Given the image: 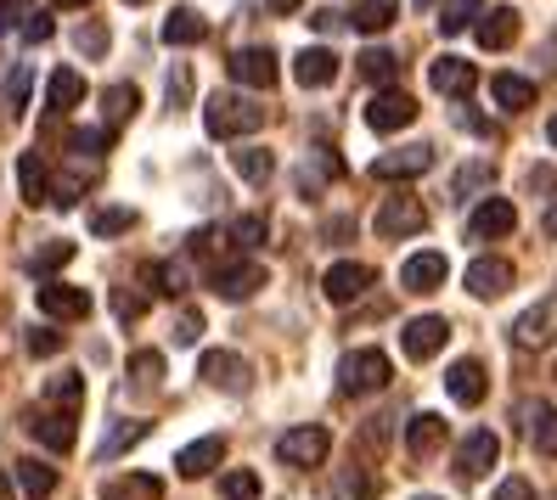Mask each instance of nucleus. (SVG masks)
<instances>
[{
	"label": "nucleus",
	"instance_id": "nucleus-1",
	"mask_svg": "<svg viewBox=\"0 0 557 500\" xmlns=\"http://www.w3.org/2000/svg\"><path fill=\"white\" fill-rule=\"evenodd\" d=\"M265 124V108L253 102V96H237V90H214L203 102V129L214 141H243L253 129Z\"/></svg>",
	"mask_w": 557,
	"mask_h": 500
},
{
	"label": "nucleus",
	"instance_id": "nucleus-2",
	"mask_svg": "<svg viewBox=\"0 0 557 500\" xmlns=\"http://www.w3.org/2000/svg\"><path fill=\"white\" fill-rule=\"evenodd\" d=\"M388 377H395V365H388L383 349H349L338 360V393L360 399V393H383Z\"/></svg>",
	"mask_w": 557,
	"mask_h": 500
},
{
	"label": "nucleus",
	"instance_id": "nucleus-3",
	"mask_svg": "<svg viewBox=\"0 0 557 500\" xmlns=\"http://www.w3.org/2000/svg\"><path fill=\"white\" fill-rule=\"evenodd\" d=\"M367 287H377V271L372 264H360V259H338V264H326L321 271V298L326 304H355V298H367Z\"/></svg>",
	"mask_w": 557,
	"mask_h": 500
},
{
	"label": "nucleus",
	"instance_id": "nucleus-4",
	"mask_svg": "<svg viewBox=\"0 0 557 500\" xmlns=\"http://www.w3.org/2000/svg\"><path fill=\"white\" fill-rule=\"evenodd\" d=\"M429 170H434V147L429 141H411V147H395V152H377L372 158V180H383V186L422 180Z\"/></svg>",
	"mask_w": 557,
	"mask_h": 500
},
{
	"label": "nucleus",
	"instance_id": "nucleus-5",
	"mask_svg": "<svg viewBox=\"0 0 557 500\" xmlns=\"http://www.w3.org/2000/svg\"><path fill=\"white\" fill-rule=\"evenodd\" d=\"M326 450H333V433H326L321 422H305V427H287L282 439H276V455L287 466H321Z\"/></svg>",
	"mask_w": 557,
	"mask_h": 500
},
{
	"label": "nucleus",
	"instance_id": "nucleus-6",
	"mask_svg": "<svg viewBox=\"0 0 557 500\" xmlns=\"http://www.w3.org/2000/svg\"><path fill=\"white\" fill-rule=\"evenodd\" d=\"M232 79H237L243 90H276V79H282V57H276L271 46H248V51L232 57Z\"/></svg>",
	"mask_w": 557,
	"mask_h": 500
},
{
	"label": "nucleus",
	"instance_id": "nucleus-7",
	"mask_svg": "<svg viewBox=\"0 0 557 500\" xmlns=\"http://www.w3.org/2000/svg\"><path fill=\"white\" fill-rule=\"evenodd\" d=\"M209 287H214L220 298H232V304H237V298H253L259 287H265V264H259V259L214 264V271H209Z\"/></svg>",
	"mask_w": 557,
	"mask_h": 500
},
{
	"label": "nucleus",
	"instance_id": "nucleus-8",
	"mask_svg": "<svg viewBox=\"0 0 557 500\" xmlns=\"http://www.w3.org/2000/svg\"><path fill=\"white\" fill-rule=\"evenodd\" d=\"M507 338H512L518 349H546V343L557 338V298H541V304H530V310L507 326Z\"/></svg>",
	"mask_w": 557,
	"mask_h": 500
},
{
	"label": "nucleus",
	"instance_id": "nucleus-9",
	"mask_svg": "<svg viewBox=\"0 0 557 500\" xmlns=\"http://www.w3.org/2000/svg\"><path fill=\"white\" fill-rule=\"evenodd\" d=\"M198 377H203L209 388H225V393H243V388L253 383V365H248L243 354H232V349H209V354L198 360Z\"/></svg>",
	"mask_w": 557,
	"mask_h": 500
},
{
	"label": "nucleus",
	"instance_id": "nucleus-10",
	"mask_svg": "<svg viewBox=\"0 0 557 500\" xmlns=\"http://www.w3.org/2000/svg\"><path fill=\"white\" fill-rule=\"evenodd\" d=\"M411 118H417V96H406V90H372L367 124L377 129V136H395V129H406Z\"/></svg>",
	"mask_w": 557,
	"mask_h": 500
},
{
	"label": "nucleus",
	"instance_id": "nucleus-11",
	"mask_svg": "<svg viewBox=\"0 0 557 500\" xmlns=\"http://www.w3.org/2000/svg\"><path fill=\"white\" fill-rule=\"evenodd\" d=\"M496 455H502V439L496 433H468L462 445H456V478L462 484H473V478H490V466H496Z\"/></svg>",
	"mask_w": 557,
	"mask_h": 500
},
{
	"label": "nucleus",
	"instance_id": "nucleus-12",
	"mask_svg": "<svg viewBox=\"0 0 557 500\" xmlns=\"http://www.w3.org/2000/svg\"><path fill=\"white\" fill-rule=\"evenodd\" d=\"M445 343H450V321H445V315H417V321H406V332H400L406 360H434Z\"/></svg>",
	"mask_w": 557,
	"mask_h": 500
},
{
	"label": "nucleus",
	"instance_id": "nucleus-13",
	"mask_svg": "<svg viewBox=\"0 0 557 500\" xmlns=\"http://www.w3.org/2000/svg\"><path fill=\"white\" fill-rule=\"evenodd\" d=\"M512 225H518L512 197H479L473 214H468V237H479V242H490V237H512Z\"/></svg>",
	"mask_w": 557,
	"mask_h": 500
},
{
	"label": "nucleus",
	"instance_id": "nucleus-14",
	"mask_svg": "<svg viewBox=\"0 0 557 500\" xmlns=\"http://www.w3.org/2000/svg\"><path fill=\"white\" fill-rule=\"evenodd\" d=\"M35 298H40V315H51V321H85L90 315V292L69 287V282H40Z\"/></svg>",
	"mask_w": 557,
	"mask_h": 500
},
{
	"label": "nucleus",
	"instance_id": "nucleus-15",
	"mask_svg": "<svg viewBox=\"0 0 557 500\" xmlns=\"http://www.w3.org/2000/svg\"><path fill=\"white\" fill-rule=\"evenodd\" d=\"M422 225H429L422 197H388V203L377 209V237H417Z\"/></svg>",
	"mask_w": 557,
	"mask_h": 500
},
{
	"label": "nucleus",
	"instance_id": "nucleus-16",
	"mask_svg": "<svg viewBox=\"0 0 557 500\" xmlns=\"http://www.w3.org/2000/svg\"><path fill=\"white\" fill-rule=\"evenodd\" d=\"M28 433L46 445V450H57V455H69L74 450V439H79V427H74V411H35L28 416Z\"/></svg>",
	"mask_w": 557,
	"mask_h": 500
},
{
	"label": "nucleus",
	"instance_id": "nucleus-17",
	"mask_svg": "<svg viewBox=\"0 0 557 500\" xmlns=\"http://www.w3.org/2000/svg\"><path fill=\"white\" fill-rule=\"evenodd\" d=\"M429 85H434L440 96H462V102H468L473 85H479V68H473L468 57H440L434 68H429Z\"/></svg>",
	"mask_w": 557,
	"mask_h": 500
},
{
	"label": "nucleus",
	"instance_id": "nucleus-18",
	"mask_svg": "<svg viewBox=\"0 0 557 500\" xmlns=\"http://www.w3.org/2000/svg\"><path fill=\"white\" fill-rule=\"evenodd\" d=\"M293 79H299L305 90H321V85H333V79H338V57L326 51V46H305L299 57H293Z\"/></svg>",
	"mask_w": 557,
	"mask_h": 500
},
{
	"label": "nucleus",
	"instance_id": "nucleus-19",
	"mask_svg": "<svg viewBox=\"0 0 557 500\" xmlns=\"http://www.w3.org/2000/svg\"><path fill=\"white\" fill-rule=\"evenodd\" d=\"M445 393L456 399V405H479V399L490 393V377H484V365H479V360H456L450 372H445Z\"/></svg>",
	"mask_w": 557,
	"mask_h": 500
},
{
	"label": "nucleus",
	"instance_id": "nucleus-20",
	"mask_svg": "<svg viewBox=\"0 0 557 500\" xmlns=\"http://www.w3.org/2000/svg\"><path fill=\"white\" fill-rule=\"evenodd\" d=\"M445 253H434V248H422V253H411L406 264H400V282H406V292H434L440 282H445Z\"/></svg>",
	"mask_w": 557,
	"mask_h": 500
},
{
	"label": "nucleus",
	"instance_id": "nucleus-21",
	"mask_svg": "<svg viewBox=\"0 0 557 500\" xmlns=\"http://www.w3.org/2000/svg\"><path fill=\"white\" fill-rule=\"evenodd\" d=\"M507 287H512V264L507 259H473L468 264V292L484 298V304H490V298H502Z\"/></svg>",
	"mask_w": 557,
	"mask_h": 500
},
{
	"label": "nucleus",
	"instance_id": "nucleus-22",
	"mask_svg": "<svg viewBox=\"0 0 557 500\" xmlns=\"http://www.w3.org/2000/svg\"><path fill=\"white\" fill-rule=\"evenodd\" d=\"M17 186H23V203L28 209H40V203H51V170H46V158L40 152H17Z\"/></svg>",
	"mask_w": 557,
	"mask_h": 500
},
{
	"label": "nucleus",
	"instance_id": "nucleus-23",
	"mask_svg": "<svg viewBox=\"0 0 557 500\" xmlns=\"http://www.w3.org/2000/svg\"><path fill=\"white\" fill-rule=\"evenodd\" d=\"M220 461H225V439H220V433H209V439L186 445V450L175 455V473H181V478H209Z\"/></svg>",
	"mask_w": 557,
	"mask_h": 500
},
{
	"label": "nucleus",
	"instance_id": "nucleus-24",
	"mask_svg": "<svg viewBox=\"0 0 557 500\" xmlns=\"http://www.w3.org/2000/svg\"><path fill=\"white\" fill-rule=\"evenodd\" d=\"M473 40H479L484 51H507V46L518 40V12H512V7H490V12L479 17V28H473Z\"/></svg>",
	"mask_w": 557,
	"mask_h": 500
},
{
	"label": "nucleus",
	"instance_id": "nucleus-25",
	"mask_svg": "<svg viewBox=\"0 0 557 500\" xmlns=\"http://www.w3.org/2000/svg\"><path fill=\"white\" fill-rule=\"evenodd\" d=\"M445 445V416L440 411H417L411 422H406V450L411 455H434Z\"/></svg>",
	"mask_w": 557,
	"mask_h": 500
},
{
	"label": "nucleus",
	"instance_id": "nucleus-26",
	"mask_svg": "<svg viewBox=\"0 0 557 500\" xmlns=\"http://www.w3.org/2000/svg\"><path fill=\"white\" fill-rule=\"evenodd\" d=\"M490 96H496L502 113H523V108H535V79H523V74H496V79H490Z\"/></svg>",
	"mask_w": 557,
	"mask_h": 500
},
{
	"label": "nucleus",
	"instance_id": "nucleus-27",
	"mask_svg": "<svg viewBox=\"0 0 557 500\" xmlns=\"http://www.w3.org/2000/svg\"><path fill=\"white\" fill-rule=\"evenodd\" d=\"M198 40H209V23H203V12L175 7L170 17H163V46H198Z\"/></svg>",
	"mask_w": 557,
	"mask_h": 500
},
{
	"label": "nucleus",
	"instance_id": "nucleus-28",
	"mask_svg": "<svg viewBox=\"0 0 557 500\" xmlns=\"http://www.w3.org/2000/svg\"><path fill=\"white\" fill-rule=\"evenodd\" d=\"M523 416H530V422H523V433L535 439V450H541V455H557V411L546 405V399H530V405H523Z\"/></svg>",
	"mask_w": 557,
	"mask_h": 500
},
{
	"label": "nucleus",
	"instance_id": "nucleus-29",
	"mask_svg": "<svg viewBox=\"0 0 557 500\" xmlns=\"http://www.w3.org/2000/svg\"><path fill=\"white\" fill-rule=\"evenodd\" d=\"M79 102H85V74L57 68L51 85H46V108H51V113H69V108H79Z\"/></svg>",
	"mask_w": 557,
	"mask_h": 500
},
{
	"label": "nucleus",
	"instance_id": "nucleus-30",
	"mask_svg": "<svg viewBox=\"0 0 557 500\" xmlns=\"http://www.w3.org/2000/svg\"><path fill=\"white\" fill-rule=\"evenodd\" d=\"M232 170H237L248 186H265V180L276 175V152H271V147H237V152H232Z\"/></svg>",
	"mask_w": 557,
	"mask_h": 500
},
{
	"label": "nucleus",
	"instance_id": "nucleus-31",
	"mask_svg": "<svg viewBox=\"0 0 557 500\" xmlns=\"http://www.w3.org/2000/svg\"><path fill=\"white\" fill-rule=\"evenodd\" d=\"M102 500H163V478H152V473H124V478L102 484Z\"/></svg>",
	"mask_w": 557,
	"mask_h": 500
},
{
	"label": "nucleus",
	"instance_id": "nucleus-32",
	"mask_svg": "<svg viewBox=\"0 0 557 500\" xmlns=\"http://www.w3.org/2000/svg\"><path fill=\"white\" fill-rule=\"evenodd\" d=\"M395 0H355L349 7V28H360V35H383L388 23H395Z\"/></svg>",
	"mask_w": 557,
	"mask_h": 500
},
{
	"label": "nucleus",
	"instance_id": "nucleus-33",
	"mask_svg": "<svg viewBox=\"0 0 557 500\" xmlns=\"http://www.w3.org/2000/svg\"><path fill=\"white\" fill-rule=\"evenodd\" d=\"M141 282H147V292H163V298H181V292L191 287V282H186V264H175V259H158V264H147Z\"/></svg>",
	"mask_w": 557,
	"mask_h": 500
},
{
	"label": "nucleus",
	"instance_id": "nucleus-34",
	"mask_svg": "<svg viewBox=\"0 0 557 500\" xmlns=\"http://www.w3.org/2000/svg\"><path fill=\"white\" fill-rule=\"evenodd\" d=\"M17 489H23L28 500H51V495H57V466H46V461H17Z\"/></svg>",
	"mask_w": 557,
	"mask_h": 500
},
{
	"label": "nucleus",
	"instance_id": "nucleus-35",
	"mask_svg": "<svg viewBox=\"0 0 557 500\" xmlns=\"http://www.w3.org/2000/svg\"><path fill=\"white\" fill-rule=\"evenodd\" d=\"M355 62H360V79H367V85H388V79L400 74V57L388 51V46H367Z\"/></svg>",
	"mask_w": 557,
	"mask_h": 500
},
{
	"label": "nucleus",
	"instance_id": "nucleus-36",
	"mask_svg": "<svg viewBox=\"0 0 557 500\" xmlns=\"http://www.w3.org/2000/svg\"><path fill=\"white\" fill-rule=\"evenodd\" d=\"M136 108H141V90H136V85H108V90H102V113H108V129H119L124 118H136Z\"/></svg>",
	"mask_w": 557,
	"mask_h": 500
},
{
	"label": "nucleus",
	"instance_id": "nucleus-37",
	"mask_svg": "<svg viewBox=\"0 0 557 500\" xmlns=\"http://www.w3.org/2000/svg\"><path fill=\"white\" fill-rule=\"evenodd\" d=\"M484 7L479 0H445L440 7V35H462V28H479Z\"/></svg>",
	"mask_w": 557,
	"mask_h": 500
},
{
	"label": "nucleus",
	"instance_id": "nucleus-38",
	"mask_svg": "<svg viewBox=\"0 0 557 500\" xmlns=\"http://www.w3.org/2000/svg\"><path fill=\"white\" fill-rule=\"evenodd\" d=\"M69 259H74V242H62V237H57V242H46V248L28 253V276H40V282H46V276H57Z\"/></svg>",
	"mask_w": 557,
	"mask_h": 500
},
{
	"label": "nucleus",
	"instance_id": "nucleus-39",
	"mask_svg": "<svg viewBox=\"0 0 557 500\" xmlns=\"http://www.w3.org/2000/svg\"><path fill=\"white\" fill-rule=\"evenodd\" d=\"M147 433H152V422H119V427L108 433V439H102V450H96V455H102V461H119L129 445H141Z\"/></svg>",
	"mask_w": 557,
	"mask_h": 500
},
{
	"label": "nucleus",
	"instance_id": "nucleus-40",
	"mask_svg": "<svg viewBox=\"0 0 557 500\" xmlns=\"http://www.w3.org/2000/svg\"><path fill=\"white\" fill-rule=\"evenodd\" d=\"M265 214H243V220H232V225H225V237H232V248L237 253H248V248H259V242H265Z\"/></svg>",
	"mask_w": 557,
	"mask_h": 500
},
{
	"label": "nucleus",
	"instance_id": "nucleus-41",
	"mask_svg": "<svg viewBox=\"0 0 557 500\" xmlns=\"http://www.w3.org/2000/svg\"><path fill=\"white\" fill-rule=\"evenodd\" d=\"M46 399H51V405H62V411H74L79 399H85V377H79V372H57V377L46 383Z\"/></svg>",
	"mask_w": 557,
	"mask_h": 500
},
{
	"label": "nucleus",
	"instance_id": "nucleus-42",
	"mask_svg": "<svg viewBox=\"0 0 557 500\" xmlns=\"http://www.w3.org/2000/svg\"><path fill=\"white\" fill-rule=\"evenodd\" d=\"M220 495H225V500H259V473H248V466L220 473Z\"/></svg>",
	"mask_w": 557,
	"mask_h": 500
},
{
	"label": "nucleus",
	"instance_id": "nucleus-43",
	"mask_svg": "<svg viewBox=\"0 0 557 500\" xmlns=\"http://www.w3.org/2000/svg\"><path fill=\"white\" fill-rule=\"evenodd\" d=\"M129 225H136V209H96V214H90L96 237H124Z\"/></svg>",
	"mask_w": 557,
	"mask_h": 500
},
{
	"label": "nucleus",
	"instance_id": "nucleus-44",
	"mask_svg": "<svg viewBox=\"0 0 557 500\" xmlns=\"http://www.w3.org/2000/svg\"><path fill=\"white\" fill-rule=\"evenodd\" d=\"M333 495H338V500H372V495H377V484H372L367 473H360V466H344L338 484H333Z\"/></svg>",
	"mask_w": 557,
	"mask_h": 500
},
{
	"label": "nucleus",
	"instance_id": "nucleus-45",
	"mask_svg": "<svg viewBox=\"0 0 557 500\" xmlns=\"http://www.w3.org/2000/svg\"><path fill=\"white\" fill-rule=\"evenodd\" d=\"M490 180H496V163H462V170H456V197L484 191Z\"/></svg>",
	"mask_w": 557,
	"mask_h": 500
},
{
	"label": "nucleus",
	"instance_id": "nucleus-46",
	"mask_svg": "<svg viewBox=\"0 0 557 500\" xmlns=\"http://www.w3.org/2000/svg\"><path fill=\"white\" fill-rule=\"evenodd\" d=\"M69 147H74L79 158H96V152H108V147H113V129H108V124H102V129H74Z\"/></svg>",
	"mask_w": 557,
	"mask_h": 500
},
{
	"label": "nucleus",
	"instance_id": "nucleus-47",
	"mask_svg": "<svg viewBox=\"0 0 557 500\" xmlns=\"http://www.w3.org/2000/svg\"><path fill=\"white\" fill-rule=\"evenodd\" d=\"M129 377H136L141 388L158 383V377H163V354H158V349H136V354H129Z\"/></svg>",
	"mask_w": 557,
	"mask_h": 500
},
{
	"label": "nucleus",
	"instance_id": "nucleus-48",
	"mask_svg": "<svg viewBox=\"0 0 557 500\" xmlns=\"http://www.w3.org/2000/svg\"><path fill=\"white\" fill-rule=\"evenodd\" d=\"M28 90H35V68H23V62H17L12 79H7V108H12V113L28 108Z\"/></svg>",
	"mask_w": 557,
	"mask_h": 500
},
{
	"label": "nucleus",
	"instance_id": "nucleus-49",
	"mask_svg": "<svg viewBox=\"0 0 557 500\" xmlns=\"http://www.w3.org/2000/svg\"><path fill=\"white\" fill-rule=\"evenodd\" d=\"M28 17H35V0H0V28H7V35L23 28Z\"/></svg>",
	"mask_w": 557,
	"mask_h": 500
},
{
	"label": "nucleus",
	"instance_id": "nucleus-50",
	"mask_svg": "<svg viewBox=\"0 0 557 500\" xmlns=\"http://www.w3.org/2000/svg\"><path fill=\"white\" fill-rule=\"evenodd\" d=\"M74 46H79L85 57H102V51H108V28H102V23H85L79 35H74Z\"/></svg>",
	"mask_w": 557,
	"mask_h": 500
},
{
	"label": "nucleus",
	"instance_id": "nucleus-51",
	"mask_svg": "<svg viewBox=\"0 0 557 500\" xmlns=\"http://www.w3.org/2000/svg\"><path fill=\"white\" fill-rule=\"evenodd\" d=\"M113 310H119V321H141L147 298H141V292H129V287H119V292H113Z\"/></svg>",
	"mask_w": 557,
	"mask_h": 500
},
{
	"label": "nucleus",
	"instance_id": "nucleus-52",
	"mask_svg": "<svg viewBox=\"0 0 557 500\" xmlns=\"http://www.w3.org/2000/svg\"><path fill=\"white\" fill-rule=\"evenodd\" d=\"M62 349V332H51V326H35V332H28V354H57Z\"/></svg>",
	"mask_w": 557,
	"mask_h": 500
},
{
	"label": "nucleus",
	"instance_id": "nucleus-53",
	"mask_svg": "<svg viewBox=\"0 0 557 500\" xmlns=\"http://www.w3.org/2000/svg\"><path fill=\"white\" fill-rule=\"evenodd\" d=\"M51 35H57V23H51L46 12H35V17H28V23H23V40H28V46H46Z\"/></svg>",
	"mask_w": 557,
	"mask_h": 500
},
{
	"label": "nucleus",
	"instance_id": "nucleus-54",
	"mask_svg": "<svg viewBox=\"0 0 557 500\" xmlns=\"http://www.w3.org/2000/svg\"><path fill=\"white\" fill-rule=\"evenodd\" d=\"M198 332H203V315L198 310H181L175 315V343H198Z\"/></svg>",
	"mask_w": 557,
	"mask_h": 500
},
{
	"label": "nucleus",
	"instance_id": "nucleus-55",
	"mask_svg": "<svg viewBox=\"0 0 557 500\" xmlns=\"http://www.w3.org/2000/svg\"><path fill=\"white\" fill-rule=\"evenodd\" d=\"M186 96H191V74L175 68V74H170V108H186Z\"/></svg>",
	"mask_w": 557,
	"mask_h": 500
},
{
	"label": "nucleus",
	"instance_id": "nucleus-56",
	"mask_svg": "<svg viewBox=\"0 0 557 500\" xmlns=\"http://www.w3.org/2000/svg\"><path fill=\"white\" fill-rule=\"evenodd\" d=\"M496 500H535V489H530V478H507L496 489Z\"/></svg>",
	"mask_w": 557,
	"mask_h": 500
},
{
	"label": "nucleus",
	"instance_id": "nucleus-57",
	"mask_svg": "<svg viewBox=\"0 0 557 500\" xmlns=\"http://www.w3.org/2000/svg\"><path fill=\"white\" fill-rule=\"evenodd\" d=\"M541 230H546V237L557 242V203H546V220H541Z\"/></svg>",
	"mask_w": 557,
	"mask_h": 500
},
{
	"label": "nucleus",
	"instance_id": "nucleus-58",
	"mask_svg": "<svg viewBox=\"0 0 557 500\" xmlns=\"http://www.w3.org/2000/svg\"><path fill=\"white\" fill-rule=\"evenodd\" d=\"M265 7H271V12H282V17H287V12H299V7H305V0H265Z\"/></svg>",
	"mask_w": 557,
	"mask_h": 500
},
{
	"label": "nucleus",
	"instance_id": "nucleus-59",
	"mask_svg": "<svg viewBox=\"0 0 557 500\" xmlns=\"http://www.w3.org/2000/svg\"><path fill=\"white\" fill-rule=\"evenodd\" d=\"M546 141H552V147H557V113H552V118H546Z\"/></svg>",
	"mask_w": 557,
	"mask_h": 500
},
{
	"label": "nucleus",
	"instance_id": "nucleus-60",
	"mask_svg": "<svg viewBox=\"0 0 557 500\" xmlns=\"http://www.w3.org/2000/svg\"><path fill=\"white\" fill-rule=\"evenodd\" d=\"M0 500H12V478L7 473H0Z\"/></svg>",
	"mask_w": 557,
	"mask_h": 500
},
{
	"label": "nucleus",
	"instance_id": "nucleus-61",
	"mask_svg": "<svg viewBox=\"0 0 557 500\" xmlns=\"http://www.w3.org/2000/svg\"><path fill=\"white\" fill-rule=\"evenodd\" d=\"M57 7H90V0H57Z\"/></svg>",
	"mask_w": 557,
	"mask_h": 500
},
{
	"label": "nucleus",
	"instance_id": "nucleus-62",
	"mask_svg": "<svg viewBox=\"0 0 557 500\" xmlns=\"http://www.w3.org/2000/svg\"><path fill=\"white\" fill-rule=\"evenodd\" d=\"M417 500H440V495H417Z\"/></svg>",
	"mask_w": 557,
	"mask_h": 500
},
{
	"label": "nucleus",
	"instance_id": "nucleus-63",
	"mask_svg": "<svg viewBox=\"0 0 557 500\" xmlns=\"http://www.w3.org/2000/svg\"><path fill=\"white\" fill-rule=\"evenodd\" d=\"M129 7H141V0H129Z\"/></svg>",
	"mask_w": 557,
	"mask_h": 500
}]
</instances>
